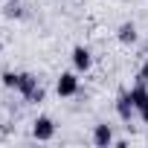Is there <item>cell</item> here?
<instances>
[{"instance_id":"obj_8","label":"cell","mask_w":148,"mask_h":148,"mask_svg":"<svg viewBox=\"0 0 148 148\" xmlns=\"http://www.w3.org/2000/svg\"><path fill=\"white\" fill-rule=\"evenodd\" d=\"M18 76H21V73H12V70H6L0 79H3V84H6L9 90H18Z\"/></svg>"},{"instance_id":"obj_4","label":"cell","mask_w":148,"mask_h":148,"mask_svg":"<svg viewBox=\"0 0 148 148\" xmlns=\"http://www.w3.org/2000/svg\"><path fill=\"white\" fill-rule=\"evenodd\" d=\"M90 64H93V55H90L87 47H76V49H73V67H76L79 73H87Z\"/></svg>"},{"instance_id":"obj_3","label":"cell","mask_w":148,"mask_h":148,"mask_svg":"<svg viewBox=\"0 0 148 148\" xmlns=\"http://www.w3.org/2000/svg\"><path fill=\"white\" fill-rule=\"evenodd\" d=\"M55 90H58V96H64V99L76 96V93H79V79H76V73H61L58 82H55Z\"/></svg>"},{"instance_id":"obj_1","label":"cell","mask_w":148,"mask_h":148,"mask_svg":"<svg viewBox=\"0 0 148 148\" xmlns=\"http://www.w3.org/2000/svg\"><path fill=\"white\" fill-rule=\"evenodd\" d=\"M18 93L26 102H44V87L38 84V79L32 76V73H21L18 76Z\"/></svg>"},{"instance_id":"obj_9","label":"cell","mask_w":148,"mask_h":148,"mask_svg":"<svg viewBox=\"0 0 148 148\" xmlns=\"http://www.w3.org/2000/svg\"><path fill=\"white\" fill-rule=\"evenodd\" d=\"M6 15H9V18H21L23 12H21V6H15V3H9V6H6Z\"/></svg>"},{"instance_id":"obj_2","label":"cell","mask_w":148,"mask_h":148,"mask_svg":"<svg viewBox=\"0 0 148 148\" xmlns=\"http://www.w3.org/2000/svg\"><path fill=\"white\" fill-rule=\"evenodd\" d=\"M32 136L41 139V142H49V139L55 136V122H52L49 116H38V119L32 122Z\"/></svg>"},{"instance_id":"obj_5","label":"cell","mask_w":148,"mask_h":148,"mask_svg":"<svg viewBox=\"0 0 148 148\" xmlns=\"http://www.w3.org/2000/svg\"><path fill=\"white\" fill-rule=\"evenodd\" d=\"M116 113H119L122 122H131V116L136 113V108H134V102H131V93H119V99H116Z\"/></svg>"},{"instance_id":"obj_7","label":"cell","mask_w":148,"mask_h":148,"mask_svg":"<svg viewBox=\"0 0 148 148\" xmlns=\"http://www.w3.org/2000/svg\"><path fill=\"white\" fill-rule=\"evenodd\" d=\"M116 38H119V44H125V47H131V44H136V26L134 23H122L119 26V32H116Z\"/></svg>"},{"instance_id":"obj_10","label":"cell","mask_w":148,"mask_h":148,"mask_svg":"<svg viewBox=\"0 0 148 148\" xmlns=\"http://www.w3.org/2000/svg\"><path fill=\"white\" fill-rule=\"evenodd\" d=\"M139 82H148V58H145L142 67H139Z\"/></svg>"},{"instance_id":"obj_11","label":"cell","mask_w":148,"mask_h":148,"mask_svg":"<svg viewBox=\"0 0 148 148\" xmlns=\"http://www.w3.org/2000/svg\"><path fill=\"white\" fill-rule=\"evenodd\" d=\"M136 113H139V119H142V122H145V125H148V105H145V108H139V110H136Z\"/></svg>"},{"instance_id":"obj_6","label":"cell","mask_w":148,"mask_h":148,"mask_svg":"<svg viewBox=\"0 0 148 148\" xmlns=\"http://www.w3.org/2000/svg\"><path fill=\"white\" fill-rule=\"evenodd\" d=\"M93 142H96L99 148H108V145L113 142V131H110V125H96V128H93Z\"/></svg>"},{"instance_id":"obj_12","label":"cell","mask_w":148,"mask_h":148,"mask_svg":"<svg viewBox=\"0 0 148 148\" xmlns=\"http://www.w3.org/2000/svg\"><path fill=\"white\" fill-rule=\"evenodd\" d=\"M0 52H3V41H0Z\"/></svg>"}]
</instances>
